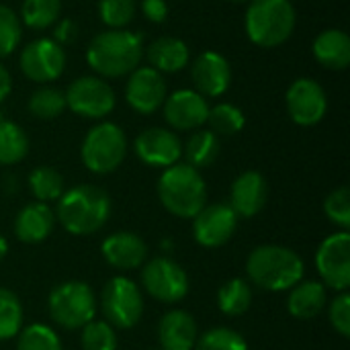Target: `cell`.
<instances>
[{"instance_id": "obj_33", "label": "cell", "mask_w": 350, "mask_h": 350, "mask_svg": "<svg viewBox=\"0 0 350 350\" xmlns=\"http://www.w3.org/2000/svg\"><path fill=\"white\" fill-rule=\"evenodd\" d=\"M59 10H62L59 0H25L21 8V16L29 29H47L55 25Z\"/></svg>"}, {"instance_id": "obj_5", "label": "cell", "mask_w": 350, "mask_h": 350, "mask_svg": "<svg viewBox=\"0 0 350 350\" xmlns=\"http://www.w3.org/2000/svg\"><path fill=\"white\" fill-rule=\"evenodd\" d=\"M244 25L254 45L277 47L285 43L295 29V8L289 0H252Z\"/></svg>"}, {"instance_id": "obj_44", "label": "cell", "mask_w": 350, "mask_h": 350, "mask_svg": "<svg viewBox=\"0 0 350 350\" xmlns=\"http://www.w3.org/2000/svg\"><path fill=\"white\" fill-rule=\"evenodd\" d=\"M6 254H8V242H6V238L0 234V262L4 260Z\"/></svg>"}, {"instance_id": "obj_35", "label": "cell", "mask_w": 350, "mask_h": 350, "mask_svg": "<svg viewBox=\"0 0 350 350\" xmlns=\"http://www.w3.org/2000/svg\"><path fill=\"white\" fill-rule=\"evenodd\" d=\"M193 350H248V342L240 332L217 326L197 336Z\"/></svg>"}, {"instance_id": "obj_17", "label": "cell", "mask_w": 350, "mask_h": 350, "mask_svg": "<svg viewBox=\"0 0 350 350\" xmlns=\"http://www.w3.org/2000/svg\"><path fill=\"white\" fill-rule=\"evenodd\" d=\"M209 105L203 94L197 90H176L164 100V119L172 129L191 131L207 123Z\"/></svg>"}, {"instance_id": "obj_2", "label": "cell", "mask_w": 350, "mask_h": 350, "mask_svg": "<svg viewBox=\"0 0 350 350\" xmlns=\"http://www.w3.org/2000/svg\"><path fill=\"white\" fill-rule=\"evenodd\" d=\"M111 215V199L96 185H78L57 199L55 219L72 236L96 234Z\"/></svg>"}, {"instance_id": "obj_16", "label": "cell", "mask_w": 350, "mask_h": 350, "mask_svg": "<svg viewBox=\"0 0 350 350\" xmlns=\"http://www.w3.org/2000/svg\"><path fill=\"white\" fill-rule=\"evenodd\" d=\"M125 98L133 111L142 115H152L166 100V82L162 74L150 66L135 68L129 74V80L125 86Z\"/></svg>"}, {"instance_id": "obj_27", "label": "cell", "mask_w": 350, "mask_h": 350, "mask_svg": "<svg viewBox=\"0 0 350 350\" xmlns=\"http://www.w3.org/2000/svg\"><path fill=\"white\" fill-rule=\"evenodd\" d=\"M183 154L187 156V164L193 168H207L211 166L217 156H219V139L213 131L209 129H199L195 131L187 146L183 148Z\"/></svg>"}, {"instance_id": "obj_40", "label": "cell", "mask_w": 350, "mask_h": 350, "mask_svg": "<svg viewBox=\"0 0 350 350\" xmlns=\"http://www.w3.org/2000/svg\"><path fill=\"white\" fill-rule=\"evenodd\" d=\"M328 320L330 326L342 336L349 338L350 336V295L349 291H342L340 295L334 297V301L328 308Z\"/></svg>"}, {"instance_id": "obj_28", "label": "cell", "mask_w": 350, "mask_h": 350, "mask_svg": "<svg viewBox=\"0 0 350 350\" xmlns=\"http://www.w3.org/2000/svg\"><path fill=\"white\" fill-rule=\"evenodd\" d=\"M29 152L27 133L12 121L0 119V164L12 166L21 162Z\"/></svg>"}, {"instance_id": "obj_10", "label": "cell", "mask_w": 350, "mask_h": 350, "mask_svg": "<svg viewBox=\"0 0 350 350\" xmlns=\"http://www.w3.org/2000/svg\"><path fill=\"white\" fill-rule=\"evenodd\" d=\"M316 267L320 273V283L330 287L338 293L349 291L350 287V234L340 230L328 236L318 252H316Z\"/></svg>"}, {"instance_id": "obj_11", "label": "cell", "mask_w": 350, "mask_h": 350, "mask_svg": "<svg viewBox=\"0 0 350 350\" xmlns=\"http://www.w3.org/2000/svg\"><path fill=\"white\" fill-rule=\"evenodd\" d=\"M64 94L66 107L86 119H103L115 109L113 88L96 76H82L74 80Z\"/></svg>"}, {"instance_id": "obj_31", "label": "cell", "mask_w": 350, "mask_h": 350, "mask_svg": "<svg viewBox=\"0 0 350 350\" xmlns=\"http://www.w3.org/2000/svg\"><path fill=\"white\" fill-rule=\"evenodd\" d=\"M66 111V94L59 88L43 86L29 98V113L37 119H55Z\"/></svg>"}, {"instance_id": "obj_3", "label": "cell", "mask_w": 350, "mask_h": 350, "mask_svg": "<svg viewBox=\"0 0 350 350\" xmlns=\"http://www.w3.org/2000/svg\"><path fill=\"white\" fill-rule=\"evenodd\" d=\"M144 51V37L133 31L123 29H111L105 33H98L88 49H86V62L90 68L105 76V78H121L125 74H131Z\"/></svg>"}, {"instance_id": "obj_41", "label": "cell", "mask_w": 350, "mask_h": 350, "mask_svg": "<svg viewBox=\"0 0 350 350\" xmlns=\"http://www.w3.org/2000/svg\"><path fill=\"white\" fill-rule=\"evenodd\" d=\"M142 12L150 23H164L168 16L166 0H142Z\"/></svg>"}, {"instance_id": "obj_12", "label": "cell", "mask_w": 350, "mask_h": 350, "mask_svg": "<svg viewBox=\"0 0 350 350\" xmlns=\"http://www.w3.org/2000/svg\"><path fill=\"white\" fill-rule=\"evenodd\" d=\"M238 228V215L230 203L205 205L193 217V238L203 248H219L228 244Z\"/></svg>"}, {"instance_id": "obj_25", "label": "cell", "mask_w": 350, "mask_h": 350, "mask_svg": "<svg viewBox=\"0 0 350 350\" xmlns=\"http://www.w3.org/2000/svg\"><path fill=\"white\" fill-rule=\"evenodd\" d=\"M150 68L158 72H178L189 64V47L178 37H160L148 47Z\"/></svg>"}, {"instance_id": "obj_42", "label": "cell", "mask_w": 350, "mask_h": 350, "mask_svg": "<svg viewBox=\"0 0 350 350\" xmlns=\"http://www.w3.org/2000/svg\"><path fill=\"white\" fill-rule=\"evenodd\" d=\"M74 35H76V25L72 23V21H62L59 25H57V29H55V43H68V41H72L74 39Z\"/></svg>"}, {"instance_id": "obj_32", "label": "cell", "mask_w": 350, "mask_h": 350, "mask_svg": "<svg viewBox=\"0 0 350 350\" xmlns=\"http://www.w3.org/2000/svg\"><path fill=\"white\" fill-rule=\"evenodd\" d=\"M207 123H209V131H213L215 135H234L240 133L246 125L244 113L230 103H219L213 109H209L207 115Z\"/></svg>"}, {"instance_id": "obj_46", "label": "cell", "mask_w": 350, "mask_h": 350, "mask_svg": "<svg viewBox=\"0 0 350 350\" xmlns=\"http://www.w3.org/2000/svg\"><path fill=\"white\" fill-rule=\"evenodd\" d=\"M150 350H162V349H160V347H158V349H150Z\"/></svg>"}, {"instance_id": "obj_6", "label": "cell", "mask_w": 350, "mask_h": 350, "mask_svg": "<svg viewBox=\"0 0 350 350\" xmlns=\"http://www.w3.org/2000/svg\"><path fill=\"white\" fill-rule=\"evenodd\" d=\"M49 318L64 330H82L96 316V297L88 283L66 281L47 297Z\"/></svg>"}, {"instance_id": "obj_15", "label": "cell", "mask_w": 350, "mask_h": 350, "mask_svg": "<svg viewBox=\"0 0 350 350\" xmlns=\"http://www.w3.org/2000/svg\"><path fill=\"white\" fill-rule=\"evenodd\" d=\"M135 154L148 166L168 168L178 164L183 156V142L170 129L150 127L135 137Z\"/></svg>"}, {"instance_id": "obj_20", "label": "cell", "mask_w": 350, "mask_h": 350, "mask_svg": "<svg viewBox=\"0 0 350 350\" xmlns=\"http://www.w3.org/2000/svg\"><path fill=\"white\" fill-rule=\"evenodd\" d=\"M103 258L117 271L139 269L148 258V244L133 232H115L100 244Z\"/></svg>"}, {"instance_id": "obj_26", "label": "cell", "mask_w": 350, "mask_h": 350, "mask_svg": "<svg viewBox=\"0 0 350 350\" xmlns=\"http://www.w3.org/2000/svg\"><path fill=\"white\" fill-rule=\"evenodd\" d=\"M252 306V287L246 279H230L221 285V289L217 291V308L230 316H244Z\"/></svg>"}, {"instance_id": "obj_18", "label": "cell", "mask_w": 350, "mask_h": 350, "mask_svg": "<svg viewBox=\"0 0 350 350\" xmlns=\"http://www.w3.org/2000/svg\"><path fill=\"white\" fill-rule=\"evenodd\" d=\"M269 199V183L256 170L242 172L230 189V207L238 217L258 215Z\"/></svg>"}, {"instance_id": "obj_24", "label": "cell", "mask_w": 350, "mask_h": 350, "mask_svg": "<svg viewBox=\"0 0 350 350\" xmlns=\"http://www.w3.org/2000/svg\"><path fill=\"white\" fill-rule=\"evenodd\" d=\"M314 57L328 70H345L350 64V37L340 29H326L314 41Z\"/></svg>"}, {"instance_id": "obj_22", "label": "cell", "mask_w": 350, "mask_h": 350, "mask_svg": "<svg viewBox=\"0 0 350 350\" xmlns=\"http://www.w3.org/2000/svg\"><path fill=\"white\" fill-rule=\"evenodd\" d=\"M197 336V322L185 310H170L158 324V342L162 350H193Z\"/></svg>"}, {"instance_id": "obj_36", "label": "cell", "mask_w": 350, "mask_h": 350, "mask_svg": "<svg viewBox=\"0 0 350 350\" xmlns=\"http://www.w3.org/2000/svg\"><path fill=\"white\" fill-rule=\"evenodd\" d=\"M80 345L82 350H117L119 338L111 324L105 320H92L82 328Z\"/></svg>"}, {"instance_id": "obj_30", "label": "cell", "mask_w": 350, "mask_h": 350, "mask_svg": "<svg viewBox=\"0 0 350 350\" xmlns=\"http://www.w3.org/2000/svg\"><path fill=\"white\" fill-rule=\"evenodd\" d=\"M23 330V304L18 295L0 287V340L16 338Z\"/></svg>"}, {"instance_id": "obj_9", "label": "cell", "mask_w": 350, "mask_h": 350, "mask_svg": "<svg viewBox=\"0 0 350 350\" xmlns=\"http://www.w3.org/2000/svg\"><path fill=\"white\" fill-rule=\"evenodd\" d=\"M142 285L160 304H178L189 293L185 269L168 256H158L142 265Z\"/></svg>"}, {"instance_id": "obj_13", "label": "cell", "mask_w": 350, "mask_h": 350, "mask_svg": "<svg viewBox=\"0 0 350 350\" xmlns=\"http://www.w3.org/2000/svg\"><path fill=\"white\" fill-rule=\"evenodd\" d=\"M66 68V53L53 39L41 37L31 41L21 53V70L33 82H51L62 76Z\"/></svg>"}, {"instance_id": "obj_14", "label": "cell", "mask_w": 350, "mask_h": 350, "mask_svg": "<svg viewBox=\"0 0 350 350\" xmlns=\"http://www.w3.org/2000/svg\"><path fill=\"white\" fill-rule=\"evenodd\" d=\"M285 103H287L289 117L293 119V123L301 127L318 125L328 109L324 88L312 78L295 80L285 94Z\"/></svg>"}, {"instance_id": "obj_45", "label": "cell", "mask_w": 350, "mask_h": 350, "mask_svg": "<svg viewBox=\"0 0 350 350\" xmlns=\"http://www.w3.org/2000/svg\"><path fill=\"white\" fill-rule=\"evenodd\" d=\"M232 2H244V0H232Z\"/></svg>"}, {"instance_id": "obj_21", "label": "cell", "mask_w": 350, "mask_h": 350, "mask_svg": "<svg viewBox=\"0 0 350 350\" xmlns=\"http://www.w3.org/2000/svg\"><path fill=\"white\" fill-rule=\"evenodd\" d=\"M55 226V213L47 203H27L14 217V236L25 244H39L47 240Z\"/></svg>"}, {"instance_id": "obj_37", "label": "cell", "mask_w": 350, "mask_h": 350, "mask_svg": "<svg viewBox=\"0 0 350 350\" xmlns=\"http://www.w3.org/2000/svg\"><path fill=\"white\" fill-rule=\"evenodd\" d=\"M100 21L111 29H123L131 23L135 14V0H100L98 2Z\"/></svg>"}, {"instance_id": "obj_38", "label": "cell", "mask_w": 350, "mask_h": 350, "mask_svg": "<svg viewBox=\"0 0 350 350\" xmlns=\"http://www.w3.org/2000/svg\"><path fill=\"white\" fill-rule=\"evenodd\" d=\"M324 213L326 217L338 226L340 230H347L350 228V191L347 187H340L336 191H332L326 201H324Z\"/></svg>"}, {"instance_id": "obj_1", "label": "cell", "mask_w": 350, "mask_h": 350, "mask_svg": "<svg viewBox=\"0 0 350 350\" xmlns=\"http://www.w3.org/2000/svg\"><path fill=\"white\" fill-rule=\"evenodd\" d=\"M306 265L301 256L279 244H262L256 246L246 258V277L248 283L271 291H289L299 281H304Z\"/></svg>"}, {"instance_id": "obj_34", "label": "cell", "mask_w": 350, "mask_h": 350, "mask_svg": "<svg viewBox=\"0 0 350 350\" xmlns=\"http://www.w3.org/2000/svg\"><path fill=\"white\" fill-rule=\"evenodd\" d=\"M16 350H64L59 336L45 324H31L16 336Z\"/></svg>"}, {"instance_id": "obj_23", "label": "cell", "mask_w": 350, "mask_h": 350, "mask_svg": "<svg viewBox=\"0 0 350 350\" xmlns=\"http://www.w3.org/2000/svg\"><path fill=\"white\" fill-rule=\"evenodd\" d=\"M289 291L287 310L295 320H314L326 308L328 293L320 281H299Z\"/></svg>"}, {"instance_id": "obj_29", "label": "cell", "mask_w": 350, "mask_h": 350, "mask_svg": "<svg viewBox=\"0 0 350 350\" xmlns=\"http://www.w3.org/2000/svg\"><path fill=\"white\" fill-rule=\"evenodd\" d=\"M29 191L39 203L57 201L64 195V178L51 166H37L29 174Z\"/></svg>"}, {"instance_id": "obj_8", "label": "cell", "mask_w": 350, "mask_h": 350, "mask_svg": "<svg viewBox=\"0 0 350 350\" xmlns=\"http://www.w3.org/2000/svg\"><path fill=\"white\" fill-rule=\"evenodd\" d=\"M100 312L105 322L119 330H131L144 316V297L135 281L127 277H113L100 293Z\"/></svg>"}, {"instance_id": "obj_19", "label": "cell", "mask_w": 350, "mask_h": 350, "mask_svg": "<svg viewBox=\"0 0 350 350\" xmlns=\"http://www.w3.org/2000/svg\"><path fill=\"white\" fill-rule=\"evenodd\" d=\"M195 88L203 96H221L232 82V68L228 59L217 51L201 53L191 70Z\"/></svg>"}, {"instance_id": "obj_39", "label": "cell", "mask_w": 350, "mask_h": 350, "mask_svg": "<svg viewBox=\"0 0 350 350\" xmlns=\"http://www.w3.org/2000/svg\"><path fill=\"white\" fill-rule=\"evenodd\" d=\"M21 41V21L4 4H0V57L10 55Z\"/></svg>"}, {"instance_id": "obj_4", "label": "cell", "mask_w": 350, "mask_h": 350, "mask_svg": "<svg viewBox=\"0 0 350 350\" xmlns=\"http://www.w3.org/2000/svg\"><path fill=\"white\" fill-rule=\"evenodd\" d=\"M158 199L170 215L193 219L205 207L207 187L197 168L187 162L174 164L164 168L158 180Z\"/></svg>"}, {"instance_id": "obj_43", "label": "cell", "mask_w": 350, "mask_h": 350, "mask_svg": "<svg viewBox=\"0 0 350 350\" xmlns=\"http://www.w3.org/2000/svg\"><path fill=\"white\" fill-rule=\"evenodd\" d=\"M10 88H12L10 74H8V70L0 64V103L10 94Z\"/></svg>"}, {"instance_id": "obj_7", "label": "cell", "mask_w": 350, "mask_h": 350, "mask_svg": "<svg viewBox=\"0 0 350 350\" xmlns=\"http://www.w3.org/2000/svg\"><path fill=\"white\" fill-rule=\"evenodd\" d=\"M127 154V137L123 129L115 123L94 125L80 148L82 164L94 174H109L121 166Z\"/></svg>"}]
</instances>
